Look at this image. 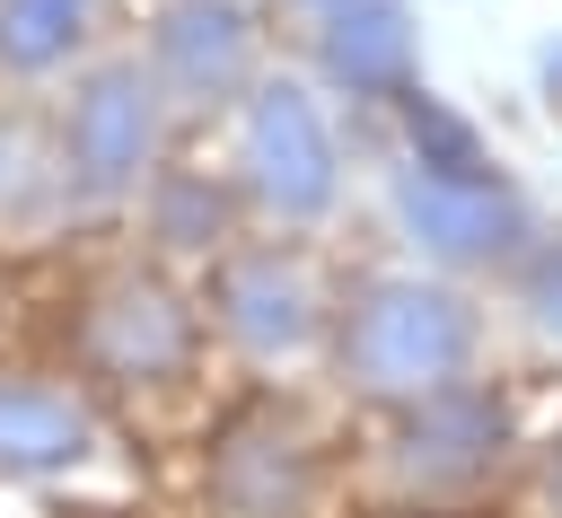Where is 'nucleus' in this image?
I'll use <instances>...</instances> for the list:
<instances>
[{
    "label": "nucleus",
    "mask_w": 562,
    "mask_h": 518,
    "mask_svg": "<svg viewBox=\"0 0 562 518\" xmlns=\"http://www.w3.org/2000/svg\"><path fill=\"white\" fill-rule=\"evenodd\" d=\"M465 351H474V316L422 281H378L342 325V369L369 395H439L465 369Z\"/></svg>",
    "instance_id": "f257e3e1"
},
{
    "label": "nucleus",
    "mask_w": 562,
    "mask_h": 518,
    "mask_svg": "<svg viewBox=\"0 0 562 518\" xmlns=\"http://www.w3.org/2000/svg\"><path fill=\"white\" fill-rule=\"evenodd\" d=\"M149 140H158V88L132 61H105L61 114V184L88 202H114L149 167Z\"/></svg>",
    "instance_id": "f03ea898"
},
{
    "label": "nucleus",
    "mask_w": 562,
    "mask_h": 518,
    "mask_svg": "<svg viewBox=\"0 0 562 518\" xmlns=\"http://www.w3.org/2000/svg\"><path fill=\"white\" fill-rule=\"evenodd\" d=\"M246 167H255V184H263V202H272L281 219H316V211L334 202V140H325L307 88H290V79L255 88Z\"/></svg>",
    "instance_id": "7ed1b4c3"
},
{
    "label": "nucleus",
    "mask_w": 562,
    "mask_h": 518,
    "mask_svg": "<svg viewBox=\"0 0 562 518\" xmlns=\"http://www.w3.org/2000/svg\"><path fill=\"white\" fill-rule=\"evenodd\" d=\"M149 53H158V79H167L184 105H211V97H228V88L255 70V26H246L237 0H176V9L158 18Z\"/></svg>",
    "instance_id": "20e7f679"
},
{
    "label": "nucleus",
    "mask_w": 562,
    "mask_h": 518,
    "mask_svg": "<svg viewBox=\"0 0 562 518\" xmlns=\"http://www.w3.org/2000/svg\"><path fill=\"white\" fill-rule=\"evenodd\" d=\"M404 219H413V237L430 246V255H448V263H474V255H509L518 246V202L501 193V184H448V176H404Z\"/></svg>",
    "instance_id": "39448f33"
},
{
    "label": "nucleus",
    "mask_w": 562,
    "mask_h": 518,
    "mask_svg": "<svg viewBox=\"0 0 562 518\" xmlns=\"http://www.w3.org/2000/svg\"><path fill=\"white\" fill-rule=\"evenodd\" d=\"M97 448V421L79 395L26 378V369H0V474H61Z\"/></svg>",
    "instance_id": "423d86ee"
},
{
    "label": "nucleus",
    "mask_w": 562,
    "mask_h": 518,
    "mask_svg": "<svg viewBox=\"0 0 562 518\" xmlns=\"http://www.w3.org/2000/svg\"><path fill=\"white\" fill-rule=\"evenodd\" d=\"M88 351H97L114 378H167V369H184L193 325H184V307H176L158 281H123V290L88 316Z\"/></svg>",
    "instance_id": "0eeeda50"
},
{
    "label": "nucleus",
    "mask_w": 562,
    "mask_h": 518,
    "mask_svg": "<svg viewBox=\"0 0 562 518\" xmlns=\"http://www.w3.org/2000/svg\"><path fill=\"white\" fill-rule=\"evenodd\" d=\"M492 457H501V404H492V395L439 386V395L422 404V421L404 430V465H413L422 483H465V474H483Z\"/></svg>",
    "instance_id": "6e6552de"
},
{
    "label": "nucleus",
    "mask_w": 562,
    "mask_h": 518,
    "mask_svg": "<svg viewBox=\"0 0 562 518\" xmlns=\"http://www.w3.org/2000/svg\"><path fill=\"white\" fill-rule=\"evenodd\" d=\"M220 307H228V334H237V342H255V351H290V342H307V325H316L307 272H299V263H281V255L237 263V272L220 281Z\"/></svg>",
    "instance_id": "1a4fd4ad"
},
{
    "label": "nucleus",
    "mask_w": 562,
    "mask_h": 518,
    "mask_svg": "<svg viewBox=\"0 0 562 518\" xmlns=\"http://www.w3.org/2000/svg\"><path fill=\"white\" fill-rule=\"evenodd\" d=\"M325 70H334L351 97H386V88H404V70H413L404 9H395V0H351V9H325Z\"/></svg>",
    "instance_id": "9d476101"
},
{
    "label": "nucleus",
    "mask_w": 562,
    "mask_h": 518,
    "mask_svg": "<svg viewBox=\"0 0 562 518\" xmlns=\"http://www.w3.org/2000/svg\"><path fill=\"white\" fill-rule=\"evenodd\" d=\"M211 483L237 518H281L307 500V457H299V439H228Z\"/></svg>",
    "instance_id": "9b49d317"
},
{
    "label": "nucleus",
    "mask_w": 562,
    "mask_h": 518,
    "mask_svg": "<svg viewBox=\"0 0 562 518\" xmlns=\"http://www.w3.org/2000/svg\"><path fill=\"white\" fill-rule=\"evenodd\" d=\"M79 35H88V0H0V70L18 79L70 61Z\"/></svg>",
    "instance_id": "f8f14e48"
},
{
    "label": "nucleus",
    "mask_w": 562,
    "mask_h": 518,
    "mask_svg": "<svg viewBox=\"0 0 562 518\" xmlns=\"http://www.w3.org/2000/svg\"><path fill=\"white\" fill-rule=\"evenodd\" d=\"M404 114H413V149H422V167H430V176H448V184H492V176H483L474 132H465V123H457L439 97H413Z\"/></svg>",
    "instance_id": "ddd939ff"
},
{
    "label": "nucleus",
    "mask_w": 562,
    "mask_h": 518,
    "mask_svg": "<svg viewBox=\"0 0 562 518\" xmlns=\"http://www.w3.org/2000/svg\"><path fill=\"white\" fill-rule=\"evenodd\" d=\"M158 228H167V246H211L220 237V193L193 184V176H176L167 202H158Z\"/></svg>",
    "instance_id": "4468645a"
},
{
    "label": "nucleus",
    "mask_w": 562,
    "mask_h": 518,
    "mask_svg": "<svg viewBox=\"0 0 562 518\" xmlns=\"http://www.w3.org/2000/svg\"><path fill=\"white\" fill-rule=\"evenodd\" d=\"M536 316L562 334V255H553V263H544V281H536Z\"/></svg>",
    "instance_id": "2eb2a0df"
},
{
    "label": "nucleus",
    "mask_w": 562,
    "mask_h": 518,
    "mask_svg": "<svg viewBox=\"0 0 562 518\" xmlns=\"http://www.w3.org/2000/svg\"><path fill=\"white\" fill-rule=\"evenodd\" d=\"M325 9H351V0H325Z\"/></svg>",
    "instance_id": "dca6fc26"
}]
</instances>
